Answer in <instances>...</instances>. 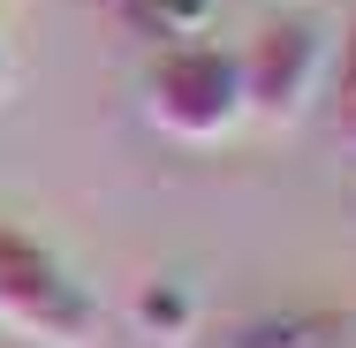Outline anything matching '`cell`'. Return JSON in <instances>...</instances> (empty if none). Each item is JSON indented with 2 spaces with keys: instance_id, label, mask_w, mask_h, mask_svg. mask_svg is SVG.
I'll use <instances>...</instances> for the list:
<instances>
[{
  "instance_id": "cell-1",
  "label": "cell",
  "mask_w": 356,
  "mask_h": 348,
  "mask_svg": "<svg viewBox=\"0 0 356 348\" xmlns=\"http://www.w3.org/2000/svg\"><path fill=\"white\" fill-rule=\"evenodd\" d=\"M0 326L38 348H91L99 341V295L69 273L54 242L15 227L0 212Z\"/></svg>"
},
{
  "instance_id": "cell-2",
  "label": "cell",
  "mask_w": 356,
  "mask_h": 348,
  "mask_svg": "<svg viewBox=\"0 0 356 348\" xmlns=\"http://www.w3.org/2000/svg\"><path fill=\"white\" fill-rule=\"evenodd\" d=\"M137 106L159 137L175 144H227L243 129V83L235 53L213 38H182V46H152L137 76Z\"/></svg>"
},
{
  "instance_id": "cell-3",
  "label": "cell",
  "mask_w": 356,
  "mask_h": 348,
  "mask_svg": "<svg viewBox=\"0 0 356 348\" xmlns=\"http://www.w3.org/2000/svg\"><path fill=\"white\" fill-rule=\"evenodd\" d=\"M326 61H334V31L318 15H266L243 53H235V83H243V122L266 129H296L318 99H326Z\"/></svg>"
},
{
  "instance_id": "cell-4",
  "label": "cell",
  "mask_w": 356,
  "mask_h": 348,
  "mask_svg": "<svg viewBox=\"0 0 356 348\" xmlns=\"http://www.w3.org/2000/svg\"><path fill=\"white\" fill-rule=\"evenodd\" d=\"M213 348H356L349 303H266L213 333Z\"/></svg>"
},
{
  "instance_id": "cell-5",
  "label": "cell",
  "mask_w": 356,
  "mask_h": 348,
  "mask_svg": "<svg viewBox=\"0 0 356 348\" xmlns=\"http://www.w3.org/2000/svg\"><path fill=\"white\" fill-rule=\"evenodd\" d=\"M197 318H205V295H197V280H182V273H144L129 288V326L152 348H190L197 341Z\"/></svg>"
},
{
  "instance_id": "cell-6",
  "label": "cell",
  "mask_w": 356,
  "mask_h": 348,
  "mask_svg": "<svg viewBox=\"0 0 356 348\" xmlns=\"http://www.w3.org/2000/svg\"><path fill=\"white\" fill-rule=\"evenodd\" d=\"M122 23L152 46H182V38H205L213 0H122Z\"/></svg>"
},
{
  "instance_id": "cell-7",
  "label": "cell",
  "mask_w": 356,
  "mask_h": 348,
  "mask_svg": "<svg viewBox=\"0 0 356 348\" xmlns=\"http://www.w3.org/2000/svg\"><path fill=\"white\" fill-rule=\"evenodd\" d=\"M326 99H334V106H349V99H356V15L341 23V38H334V61H326Z\"/></svg>"
},
{
  "instance_id": "cell-8",
  "label": "cell",
  "mask_w": 356,
  "mask_h": 348,
  "mask_svg": "<svg viewBox=\"0 0 356 348\" xmlns=\"http://www.w3.org/2000/svg\"><path fill=\"white\" fill-rule=\"evenodd\" d=\"M341 144H349V151H356V99H349V106H341Z\"/></svg>"
},
{
  "instance_id": "cell-9",
  "label": "cell",
  "mask_w": 356,
  "mask_h": 348,
  "mask_svg": "<svg viewBox=\"0 0 356 348\" xmlns=\"http://www.w3.org/2000/svg\"><path fill=\"white\" fill-rule=\"evenodd\" d=\"M0 106H8V46H0Z\"/></svg>"
}]
</instances>
